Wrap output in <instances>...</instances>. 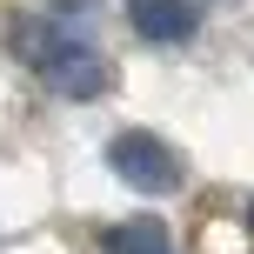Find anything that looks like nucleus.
Instances as JSON below:
<instances>
[{
    "label": "nucleus",
    "instance_id": "obj_1",
    "mask_svg": "<svg viewBox=\"0 0 254 254\" xmlns=\"http://www.w3.org/2000/svg\"><path fill=\"white\" fill-rule=\"evenodd\" d=\"M34 67L40 80H47L54 94H67V101H94V94H107V54L94 47V40H80L74 27H47V34L34 40Z\"/></svg>",
    "mask_w": 254,
    "mask_h": 254
},
{
    "label": "nucleus",
    "instance_id": "obj_2",
    "mask_svg": "<svg viewBox=\"0 0 254 254\" xmlns=\"http://www.w3.org/2000/svg\"><path fill=\"white\" fill-rule=\"evenodd\" d=\"M107 167H114L127 188H140V194H174L181 188V154L167 140H154V134H121L107 147Z\"/></svg>",
    "mask_w": 254,
    "mask_h": 254
},
{
    "label": "nucleus",
    "instance_id": "obj_3",
    "mask_svg": "<svg viewBox=\"0 0 254 254\" xmlns=\"http://www.w3.org/2000/svg\"><path fill=\"white\" fill-rule=\"evenodd\" d=\"M127 20H134L140 40L174 47V40H188L194 27H201V13H194V0H127Z\"/></svg>",
    "mask_w": 254,
    "mask_h": 254
},
{
    "label": "nucleus",
    "instance_id": "obj_4",
    "mask_svg": "<svg viewBox=\"0 0 254 254\" xmlns=\"http://www.w3.org/2000/svg\"><path fill=\"white\" fill-rule=\"evenodd\" d=\"M107 254H174V241H167L161 221H121V228H107Z\"/></svg>",
    "mask_w": 254,
    "mask_h": 254
},
{
    "label": "nucleus",
    "instance_id": "obj_5",
    "mask_svg": "<svg viewBox=\"0 0 254 254\" xmlns=\"http://www.w3.org/2000/svg\"><path fill=\"white\" fill-rule=\"evenodd\" d=\"M248 228H254V207H248Z\"/></svg>",
    "mask_w": 254,
    "mask_h": 254
}]
</instances>
